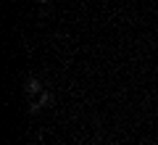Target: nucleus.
Instances as JSON below:
<instances>
[{
	"mask_svg": "<svg viewBox=\"0 0 158 145\" xmlns=\"http://www.w3.org/2000/svg\"><path fill=\"white\" fill-rule=\"evenodd\" d=\"M29 92H40V82H37V79H32V82H29Z\"/></svg>",
	"mask_w": 158,
	"mask_h": 145,
	"instance_id": "f257e3e1",
	"label": "nucleus"
},
{
	"mask_svg": "<svg viewBox=\"0 0 158 145\" xmlns=\"http://www.w3.org/2000/svg\"><path fill=\"white\" fill-rule=\"evenodd\" d=\"M42 3H48V0H42Z\"/></svg>",
	"mask_w": 158,
	"mask_h": 145,
	"instance_id": "f03ea898",
	"label": "nucleus"
}]
</instances>
